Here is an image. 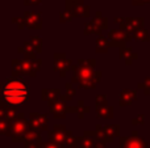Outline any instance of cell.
<instances>
[{"label": "cell", "mask_w": 150, "mask_h": 148, "mask_svg": "<svg viewBox=\"0 0 150 148\" xmlns=\"http://www.w3.org/2000/svg\"><path fill=\"white\" fill-rule=\"evenodd\" d=\"M1 97L7 104L18 106L29 98V88L23 81L8 80L1 88Z\"/></svg>", "instance_id": "1"}]
</instances>
